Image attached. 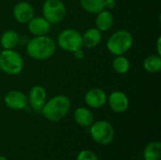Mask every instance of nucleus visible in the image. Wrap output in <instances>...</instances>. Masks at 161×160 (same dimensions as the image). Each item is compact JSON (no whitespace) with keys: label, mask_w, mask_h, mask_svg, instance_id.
<instances>
[{"label":"nucleus","mask_w":161,"mask_h":160,"mask_svg":"<svg viewBox=\"0 0 161 160\" xmlns=\"http://www.w3.org/2000/svg\"><path fill=\"white\" fill-rule=\"evenodd\" d=\"M57 43L48 35L34 36L26 44L25 50L28 57L35 60H45L54 56Z\"/></svg>","instance_id":"obj_1"},{"label":"nucleus","mask_w":161,"mask_h":160,"mask_svg":"<svg viewBox=\"0 0 161 160\" xmlns=\"http://www.w3.org/2000/svg\"><path fill=\"white\" fill-rule=\"evenodd\" d=\"M71 100L64 94L56 95L46 101L41 110L42 116L53 123L59 122L67 116L71 109Z\"/></svg>","instance_id":"obj_2"},{"label":"nucleus","mask_w":161,"mask_h":160,"mask_svg":"<svg viewBox=\"0 0 161 160\" xmlns=\"http://www.w3.org/2000/svg\"><path fill=\"white\" fill-rule=\"evenodd\" d=\"M134 42L133 35L126 29H119L112 33L107 41V48L113 56L126 54Z\"/></svg>","instance_id":"obj_3"},{"label":"nucleus","mask_w":161,"mask_h":160,"mask_svg":"<svg viewBox=\"0 0 161 160\" xmlns=\"http://www.w3.org/2000/svg\"><path fill=\"white\" fill-rule=\"evenodd\" d=\"M22 55L15 49H3L0 53V70L8 75L19 74L24 69Z\"/></svg>","instance_id":"obj_4"},{"label":"nucleus","mask_w":161,"mask_h":160,"mask_svg":"<svg viewBox=\"0 0 161 160\" xmlns=\"http://www.w3.org/2000/svg\"><path fill=\"white\" fill-rule=\"evenodd\" d=\"M90 135L94 142L105 146L113 141L115 138V130L109 122L100 120L93 122L90 126Z\"/></svg>","instance_id":"obj_5"},{"label":"nucleus","mask_w":161,"mask_h":160,"mask_svg":"<svg viewBox=\"0 0 161 160\" xmlns=\"http://www.w3.org/2000/svg\"><path fill=\"white\" fill-rule=\"evenodd\" d=\"M57 45L63 51L74 53L83 48L82 34L74 28H66L59 32L57 38Z\"/></svg>","instance_id":"obj_6"},{"label":"nucleus","mask_w":161,"mask_h":160,"mask_svg":"<svg viewBox=\"0 0 161 160\" xmlns=\"http://www.w3.org/2000/svg\"><path fill=\"white\" fill-rule=\"evenodd\" d=\"M66 12V7L61 0H45L42 4V16L51 25L63 21Z\"/></svg>","instance_id":"obj_7"},{"label":"nucleus","mask_w":161,"mask_h":160,"mask_svg":"<svg viewBox=\"0 0 161 160\" xmlns=\"http://www.w3.org/2000/svg\"><path fill=\"white\" fill-rule=\"evenodd\" d=\"M107 103L109 108L118 114L125 112L129 108V99L126 93L122 91H114L108 96Z\"/></svg>","instance_id":"obj_8"},{"label":"nucleus","mask_w":161,"mask_h":160,"mask_svg":"<svg viewBox=\"0 0 161 160\" xmlns=\"http://www.w3.org/2000/svg\"><path fill=\"white\" fill-rule=\"evenodd\" d=\"M5 105L13 110L25 109L28 105L27 96L21 91H9L6 93L4 97Z\"/></svg>","instance_id":"obj_9"},{"label":"nucleus","mask_w":161,"mask_h":160,"mask_svg":"<svg viewBox=\"0 0 161 160\" xmlns=\"http://www.w3.org/2000/svg\"><path fill=\"white\" fill-rule=\"evenodd\" d=\"M108 94L106 91L100 88H92L89 90L84 97L86 105L93 109H98L103 108L107 104Z\"/></svg>","instance_id":"obj_10"},{"label":"nucleus","mask_w":161,"mask_h":160,"mask_svg":"<svg viewBox=\"0 0 161 160\" xmlns=\"http://www.w3.org/2000/svg\"><path fill=\"white\" fill-rule=\"evenodd\" d=\"M12 13L16 22L23 25L27 24L35 16V10L33 6L25 1L16 3L13 7Z\"/></svg>","instance_id":"obj_11"},{"label":"nucleus","mask_w":161,"mask_h":160,"mask_svg":"<svg viewBox=\"0 0 161 160\" xmlns=\"http://www.w3.org/2000/svg\"><path fill=\"white\" fill-rule=\"evenodd\" d=\"M27 100H28V104L30 105V108L33 110L37 112H41L42 108H43L44 104L47 101L46 91L42 86L39 85L33 86L29 91Z\"/></svg>","instance_id":"obj_12"},{"label":"nucleus","mask_w":161,"mask_h":160,"mask_svg":"<svg viewBox=\"0 0 161 160\" xmlns=\"http://www.w3.org/2000/svg\"><path fill=\"white\" fill-rule=\"evenodd\" d=\"M26 25L28 31L33 36L47 35L51 29V24L43 16H34Z\"/></svg>","instance_id":"obj_13"},{"label":"nucleus","mask_w":161,"mask_h":160,"mask_svg":"<svg viewBox=\"0 0 161 160\" xmlns=\"http://www.w3.org/2000/svg\"><path fill=\"white\" fill-rule=\"evenodd\" d=\"M114 24V17L110 10L103 9L96 14L95 18V27L103 32H108L111 29Z\"/></svg>","instance_id":"obj_14"},{"label":"nucleus","mask_w":161,"mask_h":160,"mask_svg":"<svg viewBox=\"0 0 161 160\" xmlns=\"http://www.w3.org/2000/svg\"><path fill=\"white\" fill-rule=\"evenodd\" d=\"M102 41V32L96 27H91L82 34L83 47L88 49H93L97 47Z\"/></svg>","instance_id":"obj_15"},{"label":"nucleus","mask_w":161,"mask_h":160,"mask_svg":"<svg viewBox=\"0 0 161 160\" xmlns=\"http://www.w3.org/2000/svg\"><path fill=\"white\" fill-rule=\"evenodd\" d=\"M74 119L78 125L82 127H90L94 122V115L90 108L80 107L75 110Z\"/></svg>","instance_id":"obj_16"},{"label":"nucleus","mask_w":161,"mask_h":160,"mask_svg":"<svg viewBox=\"0 0 161 160\" xmlns=\"http://www.w3.org/2000/svg\"><path fill=\"white\" fill-rule=\"evenodd\" d=\"M19 42L20 35L13 29L6 30L0 38V44L3 49H15Z\"/></svg>","instance_id":"obj_17"},{"label":"nucleus","mask_w":161,"mask_h":160,"mask_svg":"<svg viewBox=\"0 0 161 160\" xmlns=\"http://www.w3.org/2000/svg\"><path fill=\"white\" fill-rule=\"evenodd\" d=\"M144 160H161V143L152 141L148 143L143 150Z\"/></svg>","instance_id":"obj_18"},{"label":"nucleus","mask_w":161,"mask_h":160,"mask_svg":"<svg viewBox=\"0 0 161 160\" xmlns=\"http://www.w3.org/2000/svg\"><path fill=\"white\" fill-rule=\"evenodd\" d=\"M130 61L125 55L115 56L112 61V68L119 74H125L126 73H128L130 70Z\"/></svg>","instance_id":"obj_19"},{"label":"nucleus","mask_w":161,"mask_h":160,"mask_svg":"<svg viewBox=\"0 0 161 160\" xmlns=\"http://www.w3.org/2000/svg\"><path fill=\"white\" fill-rule=\"evenodd\" d=\"M143 68L150 74H157L161 70V57L159 55H150L143 61Z\"/></svg>","instance_id":"obj_20"},{"label":"nucleus","mask_w":161,"mask_h":160,"mask_svg":"<svg viewBox=\"0 0 161 160\" xmlns=\"http://www.w3.org/2000/svg\"><path fill=\"white\" fill-rule=\"evenodd\" d=\"M104 2L105 0H79L81 8L92 14H97L105 9Z\"/></svg>","instance_id":"obj_21"},{"label":"nucleus","mask_w":161,"mask_h":160,"mask_svg":"<svg viewBox=\"0 0 161 160\" xmlns=\"http://www.w3.org/2000/svg\"><path fill=\"white\" fill-rule=\"evenodd\" d=\"M76 160H99V157L93 151L85 149L78 153Z\"/></svg>","instance_id":"obj_22"},{"label":"nucleus","mask_w":161,"mask_h":160,"mask_svg":"<svg viewBox=\"0 0 161 160\" xmlns=\"http://www.w3.org/2000/svg\"><path fill=\"white\" fill-rule=\"evenodd\" d=\"M116 4H117L116 0H105V2H104L105 9L111 10L116 7Z\"/></svg>","instance_id":"obj_23"},{"label":"nucleus","mask_w":161,"mask_h":160,"mask_svg":"<svg viewBox=\"0 0 161 160\" xmlns=\"http://www.w3.org/2000/svg\"><path fill=\"white\" fill-rule=\"evenodd\" d=\"M74 56H75V58L76 59H78V60H81V59H83V58H85V54H84V51L82 50V48L76 50L75 52H74Z\"/></svg>","instance_id":"obj_24"},{"label":"nucleus","mask_w":161,"mask_h":160,"mask_svg":"<svg viewBox=\"0 0 161 160\" xmlns=\"http://www.w3.org/2000/svg\"><path fill=\"white\" fill-rule=\"evenodd\" d=\"M160 43H161V37L159 36L158 38V41H157V54L158 55H161V49H160Z\"/></svg>","instance_id":"obj_25"},{"label":"nucleus","mask_w":161,"mask_h":160,"mask_svg":"<svg viewBox=\"0 0 161 160\" xmlns=\"http://www.w3.org/2000/svg\"><path fill=\"white\" fill-rule=\"evenodd\" d=\"M0 160H8L5 157H3V156H0Z\"/></svg>","instance_id":"obj_26"},{"label":"nucleus","mask_w":161,"mask_h":160,"mask_svg":"<svg viewBox=\"0 0 161 160\" xmlns=\"http://www.w3.org/2000/svg\"><path fill=\"white\" fill-rule=\"evenodd\" d=\"M0 1H1V0H0Z\"/></svg>","instance_id":"obj_27"}]
</instances>
